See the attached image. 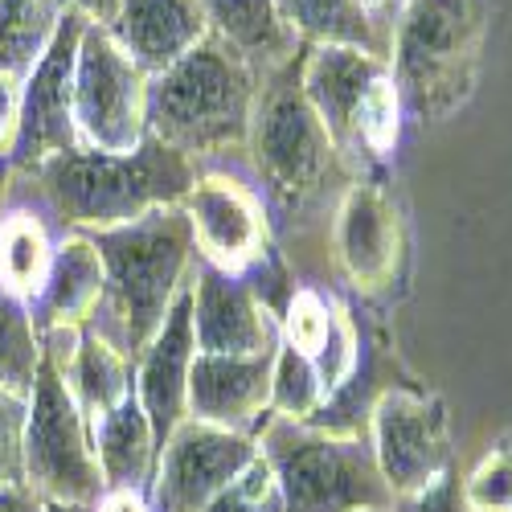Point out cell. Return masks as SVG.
Returning a JSON list of instances; mask_svg holds the SVG:
<instances>
[{
  "label": "cell",
  "mask_w": 512,
  "mask_h": 512,
  "mask_svg": "<svg viewBox=\"0 0 512 512\" xmlns=\"http://www.w3.org/2000/svg\"><path fill=\"white\" fill-rule=\"evenodd\" d=\"M201 173L205 168L193 156L144 136L132 152L74 148L41 160L37 168H13L9 205L33 209L54 238L99 234L136 222L160 205H181Z\"/></svg>",
  "instance_id": "cell-1"
},
{
  "label": "cell",
  "mask_w": 512,
  "mask_h": 512,
  "mask_svg": "<svg viewBox=\"0 0 512 512\" xmlns=\"http://www.w3.org/2000/svg\"><path fill=\"white\" fill-rule=\"evenodd\" d=\"M304 58V54H300ZM250 181L267 205L271 238L332 226L340 197L349 193L353 164L328 136V127L300 91V62L263 78L254 127L246 144Z\"/></svg>",
  "instance_id": "cell-2"
},
{
  "label": "cell",
  "mask_w": 512,
  "mask_h": 512,
  "mask_svg": "<svg viewBox=\"0 0 512 512\" xmlns=\"http://www.w3.org/2000/svg\"><path fill=\"white\" fill-rule=\"evenodd\" d=\"M91 242L103 259V300L87 328L136 365L189 283L193 226L181 205H160L127 226L91 234Z\"/></svg>",
  "instance_id": "cell-3"
},
{
  "label": "cell",
  "mask_w": 512,
  "mask_h": 512,
  "mask_svg": "<svg viewBox=\"0 0 512 512\" xmlns=\"http://www.w3.org/2000/svg\"><path fill=\"white\" fill-rule=\"evenodd\" d=\"M259 87V70L209 33L148 82V136L193 156L201 168L226 156L246 160Z\"/></svg>",
  "instance_id": "cell-4"
},
{
  "label": "cell",
  "mask_w": 512,
  "mask_h": 512,
  "mask_svg": "<svg viewBox=\"0 0 512 512\" xmlns=\"http://www.w3.org/2000/svg\"><path fill=\"white\" fill-rule=\"evenodd\" d=\"M484 0H410L390 33V78L414 123H443L476 91Z\"/></svg>",
  "instance_id": "cell-5"
},
{
  "label": "cell",
  "mask_w": 512,
  "mask_h": 512,
  "mask_svg": "<svg viewBox=\"0 0 512 512\" xmlns=\"http://www.w3.org/2000/svg\"><path fill=\"white\" fill-rule=\"evenodd\" d=\"M254 443L275 472L283 512L394 508V492L381 480L369 435L324 431L312 422H287L271 414Z\"/></svg>",
  "instance_id": "cell-6"
},
{
  "label": "cell",
  "mask_w": 512,
  "mask_h": 512,
  "mask_svg": "<svg viewBox=\"0 0 512 512\" xmlns=\"http://www.w3.org/2000/svg\"><path fill=\"white\" fill-rule=\"evenodd\" d=\"M25 484L46 504H95L107 492L91 426L82 418L66 377L50 361L37 365V381L29 394Z\"/></svg>",
  "instance_id": "cell-7"
},
{
  "label": "cell",
  "mask_w": 512,
  "mask_h": 512,
  "mask_svg": "<svg viewBox=\"0 0 512 512\" xmlns=\"http://www.w3.org/2000/svg\"><path fill=\"white\" fill-rule=\"evenodd\" d=\"M148 74L123 54L103 25H87L74 70L78 144L95 152H132L148 136Z\"/></svg>",
  "instance_id": "cell-8"
},
{
  "label": "cell",
  "mask_w": 512,
  "mask_h": 512,
  "mask_svg": "<svg viewBox=\"0 0 512 512\" xmlns=\"http://www.w3.org/2000/svg\"><path fill=\"white\" fill-rule=\"evenodd\" d=\"M369 447L394 500L431 488L455 467L451 414L439 394L406 386L381 390L369 406Z\"/></svg>",
  "instance_id": "cell-9"
},
{
  "label": "cell",
  "mask_w": 512,
  "mask_h": 512,
  "mask_svg": "<svg viewBox=\"0 0 512 512\" xmlns=\"http://www.w3.org/2000/svg\"><path fill=\"white\" fill-rule=\"evenodd\" d=\"M181 209L193 226L197 259L213 263L218 271L250 275L275 250L267 205H263L259 189H254L250 173L205 168L201 181L185 193Z\"/></svg>",
  "instance_id": "cell-10"
},
{
  "label": "cell",
  "mask_w": 512,
  "mask_h": 512,
  "mask_svg": "<svg viewBox=\"0 0 512 512\" xmlns=\"http://www.w3.org/2000/svg\"><path fill=\"white\" fill-rule=\"evenodd\" d=\"M82 13H62V25L50 41V50L37 58V66L25 74L21 87V127L9 152V164L37 168L41 160L82 148L74 127V70H78V46L87 33Z\"/></svg>",
  "instance_id": "cell-11"
},
{
  "label": "cell",
  "mask_w": 512,
  "mask_h": 512,
  "mask_svg": "<svg viewBox=\"0 0 512 512\" xmlns=\"http://www.w3.org/2000/svg\"><path fill=\"white\" fill-rule=\"evenodd\" d=\"M254 455L259 443L250 435L185 418L160 447L148 500L156 512H205L209 500L226 492Z\"/></svg>",
  "instance_id": "cell-12"
},
{
  "label": "cell",
  "mask_w": 512,
  "mask_h": 512,
  "mask_svg": "<svg viewBox=\"0 0 512 512\" xmlns=\"http://www.w3.org/2000/svg\"><path fill=\"white\" fill-rule=\"evenodd\" d=\"M193 295V340L197 353L213 357H254L279 349V316L246 283V275L218 271L205 259H193L189 271Z\"/></svg>",
  "instance_id": "cell-13"
},
{
  "label": "cell",
  "mask_w": 512,
  "mask_h": 512,
  "mask_svg": "<svg viewBox=\"0 0 512 512\" xmlns=\"http://www.w3.org/2000/svg\"><path fill=\"white\" fill-rule=\"evenodd\" d=\"M332 259L357 291H381L398 279L402 267V218L390 193L373 177L349 185L332 213Z\"/></svg>",
  "instance_id": "cell-14"
},
{
  "label": "cell",
  "mask_w": 512,
  "mask_h": 512,
  "mask_svg": "<svg viewBox=\"0 0 512 512\" xmlns=\"http://www.w3.org/2000/svg\"><path fill=\"white\" fill-rule=\"evenodd\" d=\"M386 58L349 50V46H308L300 58V91L328 127L332 144L345 152L353 173L361 177V152H357V119L373 91V82L386 74Z\"/></svg>",
  "instance_id": "cell-15"
},
{
  "label": "cell",
  "mask_w": 512,
  "mask_h": 512,
  "mask_svg": "<svg viewBox=\"0 0 512 512\" xmlns=\"http://www.w3.org/2000/svg\"><path fill=\"white\" fill-rule=\"evenodd\" d=\"M271 369L275 349L254 357L197 353L189 369V418L254 439L271 418Z\"/></svg>",
  "instance_id": "cell-16"
},
{
  "label": "cell",
  "mask_w": 512,
  "mask_h": 512,
  "mask_svg": "<svg viewBox=\"0 0 512 512\" xmlns=\"http://www.w3.org/2000/svg\"><path fill=\"white\" fill-rule=\"evenodd\" d=\"M197 357L193 340V295L189 283L173 300L164 316V328L152 336V345L136 361V398L152 422V435L164 447V439L189 418V369Z\"/></svg>",
  "instance_id": "cell-17"
},
{
  "label": "cell",
  "mask_w": 512,
  "mask_h": 512,
  "mask_svg": "<svg viewBox=\"0 0 512 512\" xmlns=\"http://www.w3.org/2000/svg\"><path fill=\"white\" fill-rule=\"evenodd\" d=\"M107 29L148 78L164 74L209 37L201 0H123Z\"/></svg>",
  "instance_id": "cell-18"
},
{
  "label": "cell",
  "mask_w": 512,
  "mask_h": 512,
  "mask_svg": "<svg viewBox=\"0 0 512 512\" xmlns=\"http://www.w3.org/2000/svg\"><path fill=\"white\" fill-rule=\"evenodd\" d=\"M103 300V259L91 234H62L54 246V267L46 291L37 295L33 320L41 328H87Z\"/></svg>",
  "instance_id": "cell-19"
},
{
  "label": "cell",
  "mask_w": 512,
  "mask_h": 512,
  "mask_svg": "<svg viewBox=\"0 0 512 512\" xmlns=\"http://www.w3.org/2000/svg\"><path fill=\"white\" fill-rule=\"evenodd\" d=\"M209 33L226 41V46L246 58L259 78L300 62L304 46L295 41V33L283 25L275 0H201Z\"/></svg>",
  "instance_id": "cell-20"
},
{
  "label": "cell",
  "mask_w": 512,
  "mask_h": 512,
  "mask_svg": "<svg viewBox=\"0 0 512 512\" xmlns=\"http://www.w3.org/2000/svg\"><path fill=\"white\" fill-rule=\"evenodd\" d=\"M91 439H95V459L107 488H132L144 496L152 492L160 443L152 435V422L140 398H127L115 414H107L91 431Z\"/></svg>",
  "instance_id": "cell-21"
},
{
  "label": "cell",
  "mask_w": 512,
  "mask_h": 512,
  "mask_svg": "<svg viewBox=\"0 0 512 512\" xmlns=\"http://www.w3.org/2000/svg\"><path fill=\"white\" fill-rule=\"evenodd\" d=\"M283 25L308 46H349L390 58V37L373 25L361 0H275Z\"/></svg>",
  "instance_id": "cell-22"
},
{
  "label": "cell",
  "mask_w": 512,
  "mask_h": 512,
  "mask_svg": "<svg viewBox=\"0 0 512 512\" xmlns=\"http://www.w3.org/2000/svg\"><path fill=\"white\" fill-rule=\"evenodd\" d=\"M62 377L91 431L107 414H115L127 398H136V365L119 349H111L103 336H95L91 328H82V345Z\"/></svg>",
  "instance_id": "cell-23"
},
{
  "label": "cell",
  "mask_w": 512,
  "mask_h": 512,
  "mask_svg": "<svg viewBox=\"0 0 512 512\" xmlns=\"http://www.w3.org/2000/svg\"><path fill=\"white\" fill-rule=\"evenodd\" d=\"M54 246V230L33 209L9 205L5 222H0V287L21 295L25 304H37L54 267Z\"/></svg>",
  "instance_id": "cell-24"
},
{
  "label": "cell",
  "mask_w": 512,
  "mask_h": 512,
  "mask_svg": "<svg viewBox=\"0 0 512 512\" xmlns=\"http://www.w3.org/2000/svg\"><path fill=\"white\" fill-rule=\"evenodd\" d=\"M62 25L54 0H0V74L25 78Z\"/></svg>",
  "instance_id": "cell-25"
},
{
  "label": "cell",
  "mask_w": 512,
  "mask_h": 512,
  "mask_svg": "<svg viewBox=\"0 0 512 512\" xmlns=\"http://www.w3.org/2000/svg\"><path fill=\"white\" fill-rule=\"evenodd\" d=\"M41 365V336L33 308L21 295L0 287V386L29 398Z\"/></svg>",
  "instance_id": "cell-26"
},
{
  "label": "cell",
  "mask_w": 512,
  "mask_h": 512,
  "mask_svg": "<svg viewBox=\"0 0 512 512\" xmlns=\"http://www.w3.org/2000/svg\"><path fill=\"white\" fill-rule=\"evenodd\" d=\"M324 406H328V394L316 373V361L279 340L275 369H271V414L287 422H312Z\"/></svg>",
  "instance_id": "cell-27"
},
{
  "label": "cell",
  "mask_w": 512,
  "mask_h": 512,
  "mask_svg": "<svg viewBox=\"0 0 512 512\" xmlns=\"http://www.w3.org/2000/svg\"><path fill=\"white\" fill-rule=\"evenodd\" d=\"M316 361V373L324 381V394H328V406L345 394L353 381H357V365H361V332L349 316V308L332 295V324H328V340L320 345V353L312 357Z\"/></svg>",
  "instance_id": "cell-28"
},
{
  "label": "cell",
  "mask_w": 512,
  "mask_h": 512,
  "mask_svg": "<svg viewBox=\"0 0 512 512\" xmlns=\"http://www.w3.org/2000/svg\"><path fill=\"white\" fill-rule=\"evenodd\" d=\"M328 324H332V295L316 291V287H295L287 295V304L279 312V336L283 345L300 349L304 357H316L320 345L328 340Z\"/></svg>",
  "instance_id": "cell-29"
},
{
  "label": "cell",
  "mask_w": 512,
  "mask_h": 512,
  "mask_svg": "<svg viewBox=\"0 0 512 512\" xmlns=\"http://www.w3.org/2000/svg\"><path fill=\"white\" fill-rule=\"evenodd\" d=\"M463 500L472 512H512V443L492 447L463 476Z\"/></svg>",
  "instance_id": "cell-30"
},
{
  "label": "cell",
  "mask_w": 512,
  "mask_h": 512,
  "mask_svg": "<svg viewBox=\"0 0 512 512\" xmlns=\"http://www.w3.org/2000/svg\"><path fill=\"white\" fill-rule=\"evenodd\" d=\"M205 512H283V496H279L271 463L263 455H254L234 476V484L209 500Z\"/></svg>",
  "instance_id": "cell-31"
},
{
  "label": "cell",
  "mask_w": 512,
  "mask_h": 512,
  "mask_svg": "<svg viewBox=\"0 0 512 512\" xmlns=\"http://www.w3.org/2000/svg\"><path fill=\"white\" fill-rule=\"evenodd\" d=\"M25 422L29 398L0 386V488L25 484Z\"/></svg>",
  "instance_id": "cell-32"
},
{
  "label": "cell",
  "mask_w": 512,
  "mask_h": 512,
  "mask_svg": "<svg viewBox=\"0 0 512 512\" xmlns=\"http://www.w3.org/2000/svg\"><path fill=\"white\" fill-rule=\"evenodd\" d=\"M390 512H472V508H467V500H463L459 472L451 467V472L443 480H435L431 488H422L414 496H398Z\"/></svg>",
  "instance_id": "cell-33"
},
{
  "label": "cell",
  "mask_w": 512,
  "mask_h": 512,
  "mask_svg": "<svg viewBox=\"0 0 512 512\" xmlns=\"http://www.w3.org/2000/svg\"><path fill=\"white\" fill-rule=\"evenodd\" d=\"M21 87H25V78L0 74V156L13 152L17 127H21Z\"/></svg>",
  "instance_id": "cell-34"
},
{
  "label": "cell",
  "mask_w": 512,
  "mask_h": 512,
  "mask_svg": "<svg viewBox=\"0 0 512 512\" xmlns=\"http://www.w3.org/2000/svg\"><path fill=\"white\" fill-rule=\"evenodd\" d=\"M54 5H58L62 13H82L91 25H103V29H107V25L119 17L123 0H54Z\"/></svg>",
  "instance_id": "cell-35"
},
{
  "label": "cell",
  "mask_w": 512,
  "mask_h": 512,
  "mask_svg": "<svg viewBox=\"0 0 512 512\" xmlns=\"http://www.w3.org/2000/svg\"><path fill=\"white\" fill-rule=\"evenodd\" d=\"M95 512H156L152 500L144 492H132V488H107L99 500H95Z\"/></svg>",
  "instance_id": "cell-36"
},
{
  "label": "cell",
  "mask_w": 512,
  "mask_h": 512,
  "mask_svg": "<svg viewBox=\"0 0 512 512\" xmlns=\"http://www.w3.org/2000/svg\"><path fill=\"white\" fill-rule=\"evenodd\" d=\"M0 512H46V500L29 484H13V488H0Z\"/></svg>",
  "instance_id": "cell-37"
},
{
  "label": "cell",
  "mask_w": 512,
  "mask_h": 512,
  "mask_svg": "<svg viewBox=\"0 0 512 512\" xmlns=\"http://www.w3.org/2000/svg\"><path fill=\"white\" fill-rule=\"evenodd\" d=\"M361 5H365V13L373 17V25L390 37V33H394V21L402 17V9L410 5V0H361Z\"/></svg>",
  "instance_id": "cell-38"
},
{
  "label": "cell",
  "mask_w": 512,
  "mask_h": 512,
  "mask_svg": "<svg viewBox=\"0 0 512 512\" xmlns=\"http://www.w3.org/2000/svg\"><path fill=\"white\" fill-rule=\"evenodd\" d=\"M9 185H13V164H9V156H0V222H5V213H9Z\"/></svg>",
  "instance_id": "cell-39"
},
{
  "label": "cell",
  "mask_w": 512,
  "mask_h": 512,
  "mask_svg": "<svg viewBox=\"0 0 512 512\" xmlns=\"http://www.w3.org/2000/svg\"><path fill=\"white\" fill-rule=\"evenodd\" d=\"M46 512H95V504H58V500H50Z\"/></svg>",
  "instance_id": "cell-40"
},
{
  "label": "cell",
  "mask_w": 512,
  "mask_h": 512,
  "mask_svg": "<svg viewBox=\"0 0 512 512\" xmlns=\"http://www.w3.org/2000/svg\"><path fill=\"white\" fill-rule=\"evenodd\" d=\"M365 512H390V508H365Z\"/></svg>",
  "instance_id": "cell-41"
}]
</instances>
